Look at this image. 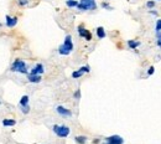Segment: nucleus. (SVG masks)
Segmentation results:
<instances>
[{
    "label": "nucleus",
    "instance_id": "obj_20",
    "mask_svg": "<svg viewBox=\"0 0 161 144\" xmlns=\"http://www.w3.org/2000/svg\"><path fill=\"white\" fill-rule=\"evenodd\" d=\"M155 27H156V31H161V20H157Z\"/></svg>",
    "mask_w": 161,
    "mask_h": 144
},
{
    "label": "nucleus",
    "instance_id": "obj_2",
    "mask_svg": "<svg viewBox=\"0 0 161 144\" xmlns=\"http://www.w3.org/2000/svg\"><path fill=\"white\" fill-rule=\"evenodd\" d=\"M79 10H95L97 9V3L95 0H81L77 5Z\"/></svg>",
    "mask_w": 161,
    "mask_h": 144
},
{
    "label": "nucleus",
    "instance_id": "obj_13",
    "mask_svg": "<svg viewBox=\"0 0 161 144\" xmlns=\"http://www.w3.org/2000/svg\"><path fill=\"white\" fill-rule=\"evenodd\" d=\"M20 105H21V107L29 105V96H23L21 99H20Z\"/></svg>",
    "mask_w": 161,
    "mask_h": 144
},
{
    "label": "nucleus",
    "instance_id": "obj_5",
    "mask_svg": "<svg viewBox=\"0 0 161 144\" xmlns=\"http://www.w3.org/2000/svg\"><path fill=\"white\" fill-rule=\"evenodd\" d=\"M123 138L120 135H111L107 138V143L106 144H123Z\"/></svg>",
    "mask_w": 161,
    "mask_h": 144
},
{
    "label": "nucleus",
    "instance_id": "obj_8",
    "mask_svg": "<svg viewBox=\"0 0 161 144\" xmlns=\"http://www.w3.org/2000/svg\"><path fill=\"white\" fill-rule=\"evenodd\" d=\"M5 23H6V26L8 27H14L16 24H17V18L15 16V18H11V16H9V15H6L5 16Z\"/></svg>",
    "mask_w": 161,
    "mask_h": 144
},
{
    "label": "nucleus",
    "instance_id": "obj_24",
    "mask_svg": "<svg viewBox=\"0 0 161 144\" xmlns=\"http://www.w3.org/2000/svg\"><path fill=\"white\" fill-rule=\"evenodd\" d=\"M102 6H103V8H106V9H111V8H110V6H109L107 3H103V4H102Z\"/></svg>",
    "mask_w": 161,
    "mask_h": 144
},
{
    "label": "nucleus",
    "instance_id": "obj_16",
    "mask_svg": "<svg viewBox=\"0 0 161 144\" xmlns=\"http://www.w3.org/2000/svg\"><path fill=\"white\" fill-rule=\"evenodd\" d=\"M87 140L86 137H83V135H79V137H76V142L77 143H79V144H85Z\"/></svg>",
    "mask_w": 161,
    "mask_h": 144
},
{
    "label": "nucleus",
    "instance_id": "obj_21",
    "mask_svg": "<svg viewBox=\"0 0 161 144\" xmlns=\"http://www.w3.org/2000/svg\"><path fill=\"white\" fill-rule=\"evenodd\" d=\"M19 4L21 5V6H24V5H27V4H29V0H19Z\"/></svg>",
    "mask_w": 161,
    "mask_h": 144
},
{
    "label": "nucleus",
    "instance_id": "obj_9",
    "mask_svg": "<svg viewBox=\"0 0 161 144\" xmlns=\"http://www.w3.org/2000/svg\"><path fill=\"white\" fill-rule=\"evenodd\" d=\"M45 72V68H44V66L41 65V64H37L36 66H35L32 70H31V75H41V73H44Z\"/></svg>",
    "mask_w": 161,
    "mask_h": 144
},
{
    "label": "nucleus",
    "instance_id": "obj_14",
    "mask_svg": "<svg viewBox=\"0 0 161 144\" xmlns=\"http://www.w3.org/2000/svg\"><path fill=\"white\" fill-rule=\"evenodd\" d=\"M128 45H129L130 49H135V47H138L140 45V42H139V41H131V40H129L128 41Z\"/></svg>",
    "mask_w": 161,
    "mask_h": 144
},
{
    "label": "nucleus",
    "instance_id": "obj_17",
    "mask_svg": "<svg viewBox=\"0 0 161 144\" xmlns=\"http://www.w3.org/2000/svg\"><path fill=\"white\" fill-rule=\"evenodd\" d=\"M82 75H83V72L78 70V71H74V72L72 73V77H73V78H79V77L82 76Z\"/></svg>",
    "mask_w": 161,
    "mask_h": 144
},
{
    "label": "nucleus",
    "instance_id": "obj_18",
    "mask_svg": "<svg viewBox=\"0 0 161 144\" xmlns=\"http://www.w3.org/2000/svg\"><path fill=\"white\" fill-rule=\"evenodd\" d=\"M79 71H82L83 73H87V72L90 71V68H89V66H83V67L79 68Z\"/></svg>",
    "mask_w": 161,
    "mask_h": 144
},
{
    "label": "nucleus",
    "instance_id": "obj_7",
    "mask_svg": "<svg viewBox=\"0 0 161 144\" xmlns=\"http://www.w3.org/2000/svg\"><path fill=\"white\" fill-rule=\"evenodd\" d=\"M56 111H57L58 114L63 115V117H71V115H72V112H71V111H68L67 108L62 107V106H58L57 108H56Z\"/></svg>",
    "mask_w": 161,
    "mask_h": 144
},
{
    "label": "nucleus",
    "instance_id": "obj_23",
    "mask_svg": "<svg viewBox=\"0 0 161 144\" xmlns=\"http://www.w3.org/2000/svg\"><path fill=\"white\" fill-rule=\"evenodd\" d=\"M74 97H76V98H79V97H81V91H79V90L74 93Z\"/></svg>",
    "mask_w": 161,
    "mask_h": 144
},
{
    "label": "nucleus",
    "instance_id": "obj_1",
    "mask_svg": "<svg viewBox=\"0 0 161 144\" xmlns=\"http://www.w3.org/2000/svg\"><path fill=\"white\" fill-rule=\"evenodd\" d=\"M73 50V44H72V37L71 35H67L66 39H65V42L62 44L60 47H58V52L61 55H69Z\"/></svg>",
    "mask_w": 161,
    "mask_h": 144
},
{
    "label": "nucleus",
    "instance_id": "obj_26",
    "mask_svg": "<svg viewBox=\"0 0 161 144\" xmlns=\"http://www.w3.org/2000/svg\"><path fill=\"white\" fill-rule=\"evenodd\" d=\"M156 36L159 40H161V31H156Z\"/></svg>",
    "mask_w": 161,
    "mask_h": 144
},
{
    "label": "nucleus",
    "instance_id": "obj_19",
    "mask_svg": "<svg viewBox=\"0 0 161 144\" xmlns=\"http://www.w3.org/2000/svg\"><path fill=\"white\" fill-rule=\"evenodd\" d=\"M21 108H23V109H21L23 113H29V112H30V107H29V105H27V106H23Z\"/></svg>",
    "mask_w": 161,
    "mask_h": 144
},
{
    "label": "nucleus",
    "instance_id": "obj_27",
    "mask_svg": "<svg viewBox=\"0 0 161 144\" xmlns=\"http://www.w3.org/2000/svg\"><path fill=\"white\" fill-rule=\"evenodd\" d=\"M159 1H160V0H159Z\"/></svg>",
    "mask_w": 161,
    "mask_h": 144
},
{
    "label": "nucleus",
    "instance_id": "obj_25",
    "mask_svg": "<svg viewBox=\"0 0 161 144\" xmlns=\"http://www.w3.org/2000/svg\"><path fill=\"white\" fill-rule=\"evenodd\" d=\"M154 70H155V68H154V67L151 66V67L149 68V72H148V73H149V75H152V73H154Z\"/></svg>",
    "mask_w": 161,
    "mask_h": 144
},
{
    "label": "nucleus",
    "instance_id": "obj_6",
    "mask_svg": "<svg viewBox=\"0 0 161 144\" xmlns=\"http://www.w3.org/2000/svg\"><path fill=\"white\" fill-rule=\"evenodd\" d=\"M78 34L81 37H85L86 40H92V35H90V32L88 30H86L83 26H78Z\"/></svg>",
    "mask_w": 161,
    "mask_h": 144
},
{
    "label": "nucleus",
    "instance_id": "obj_4",
    "mask_svg": "<svg viewBox=\"0 0 161 144\" xmlns=\"http://www.w3.org/2000/svg\"><path fill=\"white\" fill-rule=\"evenodd\" d=\"M53 132L58 137H61V138H66L71 131H69V128L66 126H53Z\"/></svg>",
    "mask_w": 161,
    "mask_h": 144
},
{
    "label": "nucleus",
    "instance_id": "obj_12",
    "mask_svg": "<svg viewBox=\"0 0 161 144\" xmlns=\"http://www.w3.org/2000/svg\"><path fill=\"white\" fill-rule=\"evenodd\" d=\"M97 36L99 37V39H104L106 37V31H104V27H102V26H99L97 29Z\"/></svg>",
    "mask_w": 161,
    "mask_h": 144
},
{
    "label": "nucleus",
    "instance_id": "obj_10",
    "mask_svg": "<svg viewBox=\"0 0 161 144\" xmlns=\"http://www.w3.org/2000/svg\"><path fill=\"white\" fill-rule=\"evenodd\" d=\"M27 78H29V81L31 82V83H39V82H41V80H42L40 75H31V73L29 75Z\"/></svg>",
    "mask_w": 161,
    "mask_h": 144
},
{
    "label": "nucleus",
    "instance_id": "obj_11",
    "mask_svg": "<svg viewBox=\"0 0 161 144\" xmlns=\"http://www.w3.org/2000/svg\"><path fill=\"white\" fill-rule=\"evenodd\" d=\"M15 124H16L15 119H4L3 121V126H5V127H12Z\"/></svg>",
    "mask_w": 161,
    "mask_h": 144
},
{
    "label": "nucleus",
    "instance_id": "obj_3",
    "mask_svg": "<svg viewBox=\"0 0 161 144\" xmlns=\"http://www.w3.org/2000/svg\"><path fill=\"white\" fill-rule=\"evenodd\" d=\"M11 71L20 72V73H27V66L23 60H15L11 66Z\"/></svg>",
    "mask_w": 161,
    "mask_h": 144
},
{
    "label": "nucleus",
    "instance_id": "obj_22",
    "mask_svg": "<svg viewBox=\"0 0 161 144\" xmlns=\"http://www.w3.org/2000/svg\"><path fill=\"white\" fill-rule=\"evenodd\" d=\"M146 5H148V8H154L155 3H154V1H148V4H146Z\"/></svg>",
    "mask_w": 161,
    "mask_h": 144
},
{
    "label": "nucleus",
    "instance_id": "obj_15",
    "mask_svg": "<svg viewBox=\"0 0 161 144\" xmlns=\"http://www.w3.org/2000/svg\"><path fill=\"white\" fill-rule=\"evenodd\" d=\"M67 6L68 8H74V6L78 5V1H76V0H67Z\"/></svg>",
    "mask_w": 161,
    "mask_h": 144
}]
</instances>
